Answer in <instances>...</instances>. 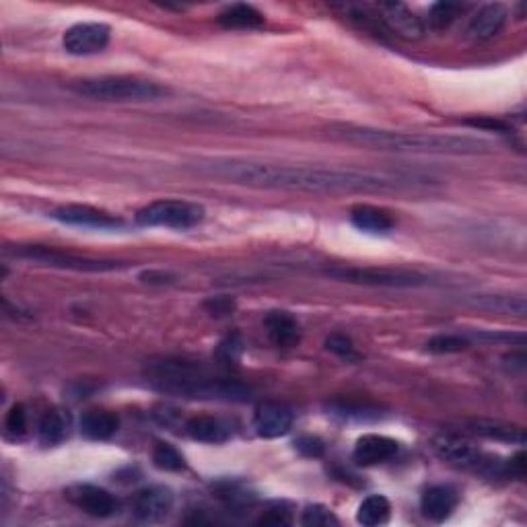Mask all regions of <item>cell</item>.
<instances>
[{
  "label": "cell",
  "mask_w": 527,
  "mask_h": 527,
  "mask_svg": "<svg viewBox=\"0 0 527 527\" xmlns=\"http://www.w3.org/2000/svg\"><path fill=\"white\" fill-rule=\"evenodd\" d=\"M153 463L159 470H166V472H182L183 468H186V460H183V455L174 447V445H169V443H157L155 445Z\"/></svg>",
  "instance_id": "obj_29"
},
{
  "label": "cell",
  "mask_w": 527,
  "mask_h": 527,
  "mask_svg": "<svg viewBox=\"0 0 527 527\" xmlns=\"http://www.w3.org/2000/svg\"><path fill=\"white\" fill-rule=\"evenodd\" d=\"M293 427V412L283 404L266 402L259 404L253 412V429L264 439H276L291 430Z\"/></svg>",
  "instance_id": "obj_14"
},
{
  "label": "cell",
  "mask_w": 527,
  "mask_h": 527,
  "mask_svg": "<svg viewBox=\"0 0 527 527\" xmlns=\"http://www.w3.org/2000/svg\"><path fill=\"white\" fill-rule=\"evenodd\" d=\"M72 419L71 414L63 408H52L44 414V419L39 421V441L44 445H58L63 443L68 433H71Z\"/></svg>",
  "instance_id": "obj_24"
},
{
  "label": "cell",
  "mask_w": 527,
  "mask_h": 527,
  "mask_svg": "<svg viewBox=\"0 0 527 527\" xmlns=\"http://www.w3.org/2000/svg\"><path fill=\"white\" fill-rule=\"evenodd\" d=\"M118 427L120 419L109 410H89L81 419V433L93 441L109 439L118 433Z\"/></svg>",
  "instance_id": "obj_21"
},
{
  "label": "cell",
  "mask_w": 527,
  "mask_h": 527,
  "mask_svg": "<svg viewBox=\"0 0 527 527\" xmlns=\"http://www.w3.org/2000/svg\"><path fill=\"white\" fill-rule=\"evenodd\" d=\"M326 276L342 280V283L369 285V286H394V289H414L427 285V276L421 272L404 268H378V266H332Z\"/></svg>",
  "instance_id": "obj_6"
},
{
  "label": "cell",
  "mask_w": 527,
  "mask_h": 527,
  "mask_svg": "<svg viewBox=\"0 0 527 527\" xmlns=\"http://www.w3.org/2000/svg\"><path fill=\"white\" fill-rule=\"evenodd\" d=\"M147 379L161 392L180 398L221 402H248L251 398V387L245 383L212 378L202 367L188 361L163 359L149 362Z\"/></svg>",
  "instance_id": "obj_3"
},
{
  "label": "cell",
  "mask_w": 527,
  "mask_h": 527,
  "mask_svg": "<svg viewBox=\"0 0 527 527\" xmlns=\"http://www.w3.org/2000/svg\"><path fill=\"white\" fill-rule=\"evenodd\" d=\"M470 348V340L460 334H439L427 342V351L433 354H455Z\"/></svg>",
  "instance_id": "obj_30"
},
{
  "label": "cell",
  "mask_w": 527,
  "mask_h": 527,
  "mask_svg": "<svg viewBox=\"0 0 527 527\" xmlns=\"http://www.w3.org/2000/svg\"><path fill=\"white\" fill-rule=\"evenodd\" d=\"M430 447L439 460L455 465V468L474 470L484 476H509V463L498 462L495 457L482 454L474 443L457 433H439L433 437Z\"/></svg>",
  "instance_id": "obj_5"
},
{
  "label": "cell",
  "mask_w": 527,
  "mask_h": 527,
  "mask_svg": "<svg viewBox=\"0 0 527 527\" xmlns=\"http://www.w3.org/2000/svg\"><path fill=\"white\" fill-rule=\"evenodd\" d=\"M351 223L359 231L371 233V235H383L394 229V218L389 212L369 207V204H361L351 210Z\"/></svg>",
  "instance_id": "obj_22"
},
{
  "label": "cell",
  "mask_w": 527,
  "mask_h": 527,
  "mask_svg": "<svg viewBox=\"0 0 527 527\" xmlns=\"http://www.w3.org/2000/svg\"><path fill=\"white\" fill-rule=\"evenodd\" d=\"M204 307H207L210 316L225 318V316H229V313L235 311V301L229 299V297H215V299H208L207 303H204Z\"/></svg>",
  "instance_id": "obj_38"
},
{
  "label": "cell",
  "mask_w": 527,
  "mask_h": 527,
  "mask_svg": "<svg viewBox=\"0 0 527 527\" xmlns=\"http://www.w3.org/2000/svg\"><path fill=\"white\" fill-rule=\"evenodd\" d=\"M204 208L200 204L186 200H157L136 212V223L140 227H167L191 229L200 225Z\"/></svg>",
  "instance_id": "obj_7"
},
{
  "label": "cell",
  "mask_w": 527,
  "mask_h": 527,
  "mask_svg": "<svg viewBox=\"0 0 527 527\" xmlns=\"http://www.w3.org/2000/svg\"><path fill=\"white\" fill-rule=\"evenodd\" d=\"M71 89L83 98L109 101V104H145V101H157L169 95L167 87L139 77L81 79L74 81Z\"/></svg>",
  "instance_id": "obj_4"
},
{
  "label": "cell",
  "mask_w": 527,
  "mask_h": 527,
  "mask_svg": "<svg viewBox=\"0 0 527 527\" xmlns=\"http://www.w3.org/2000/svg\"><path fill=\"white\" fill-rule=\"evenodd\" d=\"M478 340H486V342H517V344H525V336L523 334H511V332H478L476 334Z\"/></svg>",
  "instance_id": "obj_39"
},
{
  "label": "cell",
  "mask_w": 527,
  "mask_h": 527,
  "mask_svg": "<svg viewBox=\"0 0 527 527\" xmlns=\"http://www.w3.org/2000/svg\"><path fill=\"white\" fill-rule=\"evenodd\" d=\"M6 430L13 437H23L27 433V412L23 404H15L6 414Z\"/></svg>",
  "instance_id": "obj_35"
},
{
  "label": "cell",
  "mask_w": 527,
  "mask_h": 527,
  "mask_svg": "<svg viewBox=\"0 0 527 527\" xmlns=\"http://www.w3.org/2000/svg\"><path fill=\"white\" fill-rule=\"evenodd\" d=\"M242 353H243V342L237 334H233V336L225 338L221 344H218L217 357L218 361L225 362V365H237L239 359H242Z\"/></svg>",
  "instance_id": "obj_34"
},
{
  "label": "cell",
  "mask_w": 527,
  "mask_h": 527,
  "mask_svg": "<svg viewBox=\"0 0 527 527\" xmlns=\"http://www.w3.org/2000/svg\"><path fill=\"white\" fill-rule=\"evenodd\" d=\"M463 124L465 126H472V128L489 130V132H503V134H509L511 132V126L506 124V122L495 120V118H472V120H465Z\"/></svg>",
  "instance_id": "obj_37"
},
{
  "label": "cell",
  "mask_w": 527,
  "mask_h": 527,
  "mask_svg": "<svg viewBox=\"0 0 527 527\" xmlns=\"http://www.w3.org/2000/svg\"><path fill=\"white\" fill-rule=\"evenodd\" d=\"M174 503L175 497L167 486H147V489L136 492L132 513L142 523H157L169 515Z\"/></svg>",
  "instance_id": "obj_11"
},
{
  "label": "cell",
  "mask_w": 527,
  "mask_h": 527,
  "mask_svg": "<svg viewBox=\"0 0 527 527\" xmlns=\"http://www.w3.org/2000/svg\"><path fill=\"white\" fill-rule=\"evenodd\" d=\"M140 278L150 285H166V283H171V280H174V276L167 275V272H155V270L145 272V275H142Z\"/></svg>",
  "instance_id": "obj_41"
},
{
  "label": "cell",
  "mask_w": 527,
  "mask_h": 527,
  "mask_svg": "<svg viewBox=\"0 0 527 527\" xmlns=\"http://www.w3.org/2000/svg\"><path fill=\"white\" fill-rule=\"evenodd\" d=\"M373 11L389 36H395L406 42H419L424 36V23L416 17L406 4L402 3H379L373 4Z\"/></svg>",
  "instance_id": "obj_9"
},
{
  "label": "cell",
  "mask_w": 527,
  "mask_h": 527,
  "mask_svg": "<svg viewBox=\"0 0 527 527\" xmlns=\"http://www.w3.org/2000/svg\"><path fill=\"white\" fill-rule=\"evenodd\" d=\"M295 449L305 457H321L326 454V443L321 441L319 437L303 435L295 441Z\"/></svg>",
  "instance_id": "obj_36"
},
{
  "label": "cell",
  "mask_w": 527,
  "mask_h": 527,
  "mask_svg": "<svg viewBox=\"0 0 527 527\" xmlns=\"http://www.w3.org/2000/svg\"><path fill=\"white\" fill-rule=\"evenodd\" d=\"M463 427L468 433L484 437V439L492 441H505V443H525V430L517 424L503 422V421H492V419H470L463 422Z\"/></svg>",
  "instance_id": "obj_17"
},
{
  "label": "cell",
  "mask_w": 527,
  "mask_h": 527,
  "mask_svg": "<svg viewBox=\"0 0 527 527\" xmlns=\"http://www.w3.org/2000/svg\"><path fill=\"white\" fill-rule=\"evenodd\" d=\"M389 515H392V503H389L383 495H371L359 505L357 522L361 525L375 527V525L387 523Z\"/></svg>",
  "instance_id": "obj_26"
},
{
  "label": "cell",
  "mask_w": 527,
  "mask_h": 527,
  "mask_svg": "<svg viewBox=\"0 0 527 527\" xmlns=\"http://www.w3.org/2000/svg\"><path fill=\"white\" fill-rule=\"evenodd\" d=\"M293 522L291 511L283 509V506H275V509L266 511L262 517H259V523H270V525H289Z\"/></svg>",
  "instance_id": "obj_40"
},
{
  "label": "cell",
  "mask_w": 527,
  "mask_h": 527,
  "mask_svg": "<svg viewBox=\"0 0 527 527\" xmlns=\"http://www.w3.org/2000/svg\"><path fill=\"white\" fill-rule=\"evenodd\" d=\"M465 303L472 307H478V310L503 313V316L525 318L527 313L525 299L515 297V295H472L465 299Z\"/></svg>",
  "instance_id": "obj_23"
},
{
  "label": "cell",
  "mask_w": 527,
  "mask_h": 527,
  "mask_svg": "<svg viewBox=\"0 0 527 527\" xmlns=\"http://www.w3.org/2000/svg\"><path fill=\"white\" fill-rule=\"evenodd\" d=\"M109 38H112V30L106 23H77L66 30L63 46L72 56H93L106 50Z\"/></svg>",
  "instance_id": "obj_10"
},
{
  "label": "cell",
  "mask_w": 527,
  "mask_h": 527,
  "mask_svg": "<svg viewBox=\"0 0 527 527\" xmlns=\"http://www.w3.org/2000/svg\"><path fill=\"white\" fill-rule=\"evenodd\" d=\"M15 256L30 259V262L52 266V268H63V270H77V272H114L122 270L124 264L115 262V259H98V258H87L77 256V253H68L63 250L44 248V245H23V248L15 250Z\"/></svg>",
  "instance_id": "obj_8"
},
{
  "label": "cell",
  "mask_w": 527,
  "mask_h": 527,
  "mask_svg": "<svg viewBox=\"0 0 527 527\" xmlns=\"http://www.w3.org/2000/svg\"><path fill=\"white\" fill-rule=\"evenodd\" d=\"M217 21L225 30H258L264 25V15L251 4H231L217 17Z\"/></svg>",
  "instance_id": "obj_25"
},
{
  "label": "cell",
  "mask_w": 527,
  "mask_h": 527,
  "mask_svg": "<svg viewBox=\"0 0 527 527\" xmlns=\"http://www.w3.org/2000/svg\"><path fill=\"white\" fill-rule=\"evenodd\" d=\"M54 218L64 225H72V227H83V229H120L124 227V223L120 218L107 215L104 210H98L93 207H83V204H66L54 210Z\"/></svg>",
  "instance_id": "obj_13"
},
{
  "label": "cell",
  "mask_w": 527,
  "mask_h": 527,
  "mask_svg": "<svg viewBox=\"0 0 527 527\" xmlns=\"http://www.w3.org/2000/svg\"><path fill=\"white\" fill-rule=\"evenodd\" d=\"M326 351H330L332 354H336L340 359L346 361H357L359 353L354 348V342L344 336V334H332V336L326 338Z\"/></svg>",
  "instance_id": "obj_33"
},
{
  "label": "cell",
  "mask_w": 527,
  "mask_h": 527,
  "mask_svg": "<svg viewBox=\"0 0 527 527\" xmlns=\"http://www.w3.org/2000/svg\"><path fill=\"white\" fill-rule=\"evenodd\" d=\"M200 169L229 183L266 190L311 191V194H392L414 188L402 177L369 174L353 169H321L299 166H275L253 161H210Z\"/></svg>",
  "instance_id": "obj_1"
},
{
  "label": "cell",
  "mask_w": 527,
  "mask_h": 527,
  "mask_svg": "<svg viewBox=\"0 0 527 527\" xmlns=\"http://www.w3.org/2000/svg\"><path fill=\"white\" fill-rule=\"evenodd\" d=\"M400 445L398 441L389 439L383 435H362L354 445V462L359 465H378L383 462H389L398 454Z\"/></svg>",
  "instance_id": "obj_15"
},
{
  "label": "cell",
  "mask_w": 527,
  "mask_h": 527,
  "mask_svg": "<svg viewBox=\"0 0 527 527\" xmlns=\"http://www.w3.org/2000/svg\"><path fill=\"white\" fill-rule=\"evenodd\" d=\"M506 23V9L503 4H486L476 13V17L470 21L468 36L474 42H489L501 33Z\"/></svg>",
  "instance_id": "obj_18"
},
{
  "label": "cell",
  "mask_w": 527,
  "mask_h": 527,
  "mask_svg": "<svg viewBox=\"0 0 527 527\" xmlns=\"http://www.w3.org/2000/svg\"><path fill=\"white\" fill-rule=\"evenodd\" d=\"M264 330L268 334L272 344L278 348H293L297 346L301 338L297 319L286 311H268L264 318Z\"/></svg>",
  "instance_id": "obj_19"
},
{
  "label": "cell",
  "mask_w": 527,
  "mask_h": 527,
  "mask_svg": "<svg viewBox=\"0 0 527 527\" xmlns=\"http://www.w3.org/2000/svg\"><path fill=\"white\" fill-rule=\"evenodd\" d=\"M217 492H218V498H221L227 506H231V509H243V506H251L253 501H256V497L239 484L225 482L223 486H218Z\"/></svg>",
  "instance_id": "obj_31"
},
{
  "label": "cell",
  "mask_w": 527,
  "mask_h": 527,
  "mask_svg": "<svg viewBox=\"0 0 527 527\" xmlns=\"http://www.w3.org/2000/svg\"><path fill=\"white\" fill-rule=\"evenodd\" d=\"M186 433L194 441L200 443H225L231 437V427L225 421L217 419V416H194L186 422Z\"/></svg>",
  "instance_id": "obj_20"
},
{
  "label": "cell",
  "mask_w": 527,
  "mask_h": 527,
  "mask_svg": "<svg viewBox=\"0 0 527 527\" xmlns=\"http://www.w3.org/2000/svg\"><path fill=\"white\" fill-rule=\"evenodd\" d=\"M301 523L307 527H330L338 525V517L326 505H310L301 515Z\"/></svg>",
  "instance_id": "obj_32"
},
{
  "label": "cell",
  "mask_w": 527,
  "mask_h": 527,
  "mask_svg": "<svg viewBox=\"0 0 527 527\" xmlns=\"http://www.w3.org/2000/svg\"><path fill=\"white\" fill-rule=\"evenodd\" d=\"M457 501H460V497H457V490L451 489V486H430L421 498V511L430 522L441 523L451 517V513L457 506Z\"/></svg>",
  "instance_id": "obj_16"
},
{
  "label": "cell",
  "mask_w": 527,
  "mask_h": 527,
  "mask_svg": "<svg viewBox=\"0 0 527 527\" xmlns=\"http://www.w3.org/2000/svg\"><path fill=\"white\" fill-rule=\"evenodd\" d=\"M332 136L351 145L369 147L389 153H422V155H482L490 153L492 145L484 139L457 134L398 132L369 126H332Z\"/></svg>",
  "instance_id": "obj_2"
},
{
  "label": "cell",
  "mask_w": 527,
  "mask_h": 527,
  "mask_svg": "<svg viewBox=\"0 0 527 527\" xmlns=\"http://www.w3.org/2000/svg\"><path fill=\"white\" fill-rule=\"evenodd\" d=\"M64 497L81 511L93 517H112L118 511V501L106 489L93 484H74L64 490Z\"/></svg>",
  "instance_id": "obj_12"
},
{
  "label": "cell",
  "mask_w": 527,
  "mask_h": 527,
  "mask_svg": "<svg viewBox=\"0 0 527 527\" xmlns=\"http://www.w3.org/2000/svg\"><path fill=\"white\" fill-rule=\"evenodd\" d=\"M462 13H463V4H460V3H437V4L430 6L427 23H429L430 30H435V31L449 30V27L455 23V19L462 15Z\"/></svg>",
  "instance_id": "obj_28"
},
{
  "label": "cell",
  "mask_w": 527,
  "mask_h": 527,
  "mask_svg": "<svg viewBox=\"0 0 527 527\" xmlns=\"http://www.w3.org/2000/svg\"><path fill=\"white\" fill-rule=\"evenodd\" d=\"M330 410L332 414H336L340 416V419H346V421H373L381 416L379 408L371 406V404H361V402H344V400L332 402Z\"/></svg>",
  "instance_id": "obj_27"
}]
</instances>
